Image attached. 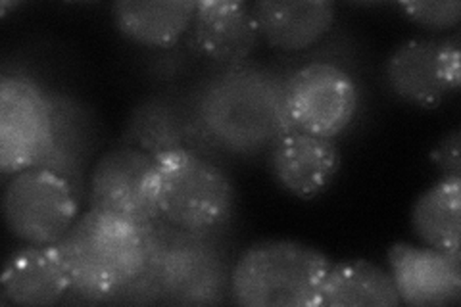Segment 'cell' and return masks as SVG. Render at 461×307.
<instances>
[{"instance_id":"1","label":"cell","mask_w":461,"mask_h":307,"mask_svg":"<svg viewBox=\"0 0 461 307\" xmlns=\"http://www.w3.org/2000/svg\"><path fill=\"white\" fill-rule=\"evenodd\" d=\"M154 227L108 212L89 210L56 242L69 275V294L110 303L118 292L149 269Z\"/></svg>"},{"instance_id":"2","label":"cell","mask_w":461,"mask_h":307,"mask_svg":"<svg viewBox=\"0 0 461 307\" xmlns=\"http://www.w3.org/2000/svg\"><path fill=\"white\" fill-rule=\"evenodd\" d=\"M198 102L196 122L213 146L256 152L296 129L285 108V83L266 69L227 68Z\"/></svg>"},{"instance_id":"3","label":"cell","mask_w":461,"mask_h":307,"mask_svg":"<svg viewBox=\"0 0 461 307\" xmlns=\"http://www.w3.org/2000/svg\"><path fill=\"white\" fill-rule=\"evenodd\" d=\"M325 254L296 240L271 239L247 248L230 271V302L244 307H320Z\"/></svg>"},{"instance_id":"4","label":"cell","mask_w":461,"mask_h":307,"mask_svg":"<svg viewBox=\"0 0 461 307\" xmlns=\"http://www.w3.org/2000/svg\"><path fill=\"white\" fill-rule=\"evenodd\" d=\"M158 208L164 221L189 232H215L230 221L237 190L204 154L179 149L158 156Z\"/></svg>"},{"instance_id":"5","label":"cell","mask_w":461,"mask_h":307,"mask_svg":"<svg viewBox=\"0 0 461 307\" xmlns=\"http://www.w3.org/2000/svg\"><path fill=\"white\" fill-rule=\"evenodd\" d=\"M149 271L164 292V303H220L230 286V273L212 232H189L156 223Z\"/></svg>"},{"instance_id":"6","label":"cell","mask_w":461,"mask_h":307,"mask_svg":"<svg viewBox=\"0 0 461 307\" xmlns=\"http://www.w3.org/2000/svg\"><path fill=\"white\" fill-rule=\"evenodd\" d=\"M79 198L60 175L29 167L6 183L3 215L18 240L35 246L56 244L77 221Z\"/></svg>"},{"instance_id":"7","label":"cell","mask_w":461,"mask_h":307,"mask_svg":"<svg viewBox=\"0 0 461 307\" xmlns=\"http://www.w3.org/2000/svg\"><path fill=\"white\" fill-rule=\"evenodd\" d=\"M52 142L47 89L27 76L0 79V169L5 177L37 167Z\"/></svg>"},{"instance_id":"8","label":"cell","mask_w":461,"mask_h":307,"mask_svg":"<svg viewBox=\"0 0 461 307\" xmlns=\"http://www.w3.org/2000/svg\"><path fill=\"white\" fill-rule=\"evenodd\" d=\"M357 85L333 62H310L285 81V108L293 125L306 133L337 139L354 120Z\"/></svg>"},{"instance_id":"9","label":"cell","mask_w":461,"mask_h":307,"mask_svg":"<svg viewBox=\"0 0 461 307\" xmlns=\"http://www.w3.org/2000/svg\"><path fill=\"white\" fill-rule=\"evenodd\" d=\"M86 202L91 210L135 223L160 219L156 159L139 149L118 144L95 164L86 183Z\"/></svg>"},{"instance_id":"10","label":"cell","mask_w":461,"mask_h":307,"mask_svg":"<svg viewBox=\"0 0 461 307\" xmlns=\"http://www.w3.org/2000/svg\"><path fill=\"white\" fill-rule=\"evenodd\" d=\"M388 273L402 303L444 307L461 300V256L429 246L396 242L386 252Z\"/></svg>"},{"instance_id":"11","label":"cell","mask_w":461,"mask_h":307,"mask_svg":"<svg viewBox=\"0 0 461 307\" xmlns=\"http://www.w3.org/2000/svg\"><path fill=\"white\" fill-rule=\"evenodd\" d=\"M267 167L279 188L300 200H312L329 188L340 169L335 139L293 129L267 149Z\"/></svg>"},{"instance_id":"12","label":"cell","mask_w":461,"mask_h":307,"mask_svg":"<svg viewBox=\"0 0 461 307\" xmlns=\"http://www.w3.org/2000/svg\"><path fill=\"white\" fill-rule=\"evenodd\" d=\"M189 41L193 50L213 64L240 66L259 41L252 6L239 0H200Z\"/></svg>"},{"instance_id":"13","label":"cell","mask_w":461,"mask_h":307,"mask_svg":"<svg viewBox=\"0 0 461 307\" xmlns=\"http://www.w3.org/2000/svg\"><path fill=\"white\" fill-rule=\"evenodd\" d=\"M69 275L56 244H25L10 254L0 276L3 303L50 307L69 294Z\"/></svg>"},{"instance_id":"14","label":"cell","mask_w":461,"mask_h":307,"mask_svg":"<svg viewBox=\"0 0 461 307\" xmlns=\"http://www.w3.org/2000/svg\"><path fill=\"white\" fill-rule=\"evenodd\" d=\"M250 6L259 37L285 52L312 49L337 18V6L329 0H256Z\"/></svg>"},{"instance_id":"15","label":"cell","mask_w":461,"mask_h":307,"mask_svg":"<svg viewBox=\"0 0 461 307\" xmlns=\"http://www.w3.org/2000/svg\"><path fill=\"white\" fill-rule=\"evenodd\" d=\"M52 112V142L37 167L64 177L79 202L86 196L85 169L93 146V118L79 100L64 93L47 91Z\"/></svg>"},{"instance_id":"16","label":"cell","mask_w":461,"mask_h":307,"mask_svg":"<svg viewBox=\"0 0 461 307\" xmlns=\"http://www.w3.org/2000/svg\"><path fill=\"white\" fill-rule=\"evenodd\" d=\"M196 0H115L112 20L118 32L135 45L166 49L189 32Z\"/></svg>"},{"instance_id":"17","label":"cell","mask_w":461,"mask_h":307,"mask_svg":"<svg viewBox=\"0 0 461 307\" xmlns=\"http://www.w3.org/2000/svg\"><path fill=\"white\" fill-rule=\"evenodd\" d=\"M440 39L403 41L388 56L384 77L391 91L408 104L432 110L446 96L438 73Z\"/></svg>"},{"instance_id":"18","label":"cell","mask_w":461,"mask_h":307,"mask_svg":"<svg viewBox=\"0 0 461 307\" xmlns=\"http://www.w3.org/2000/svg\"><path fill=\"white\" fill-rule=\"evenodd\" d=\"M402 300L393 275L367 259H344L330 266L320 307H398Z\"/></svg>"},{"instance_id":"19","label":"cell","mask_w":461,"mask_h":307,"mask_svg":"<svg viewBox=\"0 0 461 307\" xmlns=\"http://www.w3.org/2000/svg\"><path fill=\"white\" fill-rule=\"evenodd\" d=\"M410 223L425 246L461 256V177L442 175L417 196Z\"/></svg>"},{"instance_id":"20","label":"cell","mask_w":461,"mask_h":307,"mask_svg":"<svg viewBox=\"0 0 461 307\" xmlns=\"http://www.w3.org/2000/svg\"><path fill=\"white\" fill-rule=\"evenodd\" d=\"M186 113L166 95L139 100L125 122L120 146H131L152 158L185 149Z\"/></svg>"},{"instance_id":"21","label":"cell","mask_w":461,"mask_h":307,"mask_svg":"<svg viewBox=\"0 0 461 307\" xmlns=\"http://www.w3.org/2000/svg\"><path fill=\"white\" fill-rule=\"evenodd\" d=\"M400 10L410 22L430 32H448L461 22L459 0H410L400 3Z\"/></svg>"},{"instance_id":"22","label":"cell","mask_w":461,"mask_h":307,"mask_svg":"<svg viewBox=\"0 0 461 307\" xmlns=\"http://www.w3.org/2000/svg\"><path fill=\"white\" fill-rule=\"evenodd\" d=\"M438 73L446 93H457L461 85L459 69V32L452 37L440 39L438 47Z\"/></svg>"},{"instance_id":"23","label":"cell","mask_w":461,"mask_h":307,"mask_svg":"<svg viewBox=\"0 0 461 307\" xmlns=\"http://www.w3.org/2000/svg\"><path fill=\"white\" fill-rule=\"evenodd\" d=\"M430 158L444 169V175H452V177H461L459 169V129H454L448 137L432 150Z\"/></svg>"}]
</instances>
